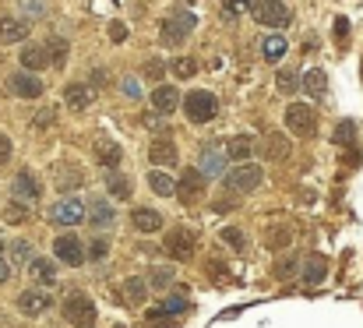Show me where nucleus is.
Wrapping results in <instances>:
<instances>
[{
	"label": "nucleus",
	"instance_id": "nucleus-36",
	"mask_svg": "<svg viewBox=\"0 0 363 328\" xmlns=\"http://www.w3.org/2000/svg\"><path fill=\"white\" fill-rule=\"evenodd\" d=\"M173 283V268H166V265H155L152 272H148V286H155V290H166Z\"/></svg>",
	"mask_w": 363,
	"mask_h": 328
},
{
	"label": "nucleus",
	"instance_id": "nucleus-53",
	"mask_svg": "<svg viewBox=\"0 0 363 328\" xmlns=\"http://www.w3.org/2000/svg\"><path fill=\"white\" fill-rule=\"evenodd\" d=\"M7 275H11V265H7L4 254H0V283H7Z\"/></svg>",
	"mask_w": 363,
	"mask_h": 328
},
{
	"label": "nucleus",
	"instance_id": "nucleus-11",
	"mask_svg": "<svg viewBox=\"0 0 363 328\" xmlns=\"http://www.w3.org/2000/svg\"><path fill=\"white\" fill-rule=\"evenodd\" d=\"M50 307H53V300H50V293H46V290H25V293L18 297V311H21V315H28V318L46 315Z\"/></svg>",
	"mask_w": 363,
	"mask_h": 328
},
{
	"label": "nucleus",
	"instance_id": "nucleus-39",
	"mask_svg": "<svg viewBox=\"0 0 363 328\" xmlns=\"http://www.w3.org/2000/svg\"><path fill=\"white\" fill-rule=\"evenodd\" d=\"M11 261H14V265H28V261H32V247H28L25 240H14V244H11Z\"/></svg>",
	"mask_w": 363,
	"mask_h": 328
},
{
	"label": "nucleus",
	"instance_id": "nucleus-22",
	"mask_svg": "<svg viewBox=\"0 0 363 328\" xmlns=\"http://www.w3.org/2000/svg\"><path fill=\"white\" fill-rule=\"evenodd\" d=\"M106 191H110V198H121V202H130V180L123 177L121 170L113 166V170H106Z\"/></svg>",
	"mask_w": 363,
	"mask_h": 328
},
{
	"label": "nucleus",
	"instance_id": "nucleus-15",
	"mask_svg": "<svg viewBox=\"0 0 363 328\" xmlns=\"http://www.w3.org/2000/svg\"><path fill=\"white\" fill-rule=\"evenodd\" d=\"M261 152H264V159H272V163H282V159H289V152H293V145H289V138H286V134H279V131H272V134L264 138V145H261Z\"/></svg>",
	"mask_w": 363,
	"mask_h": 328
},
{
	"label": "nucleus",
	"instance_id": "nucleus-41",
	"mask_svg": "<svg viewBox=\"0 0 363 328\" xmlns=\"http://www.w3.org/2000/svg\"><path fill=\"white\" fill-rule=\"evenodd\" d=\"M223 240H226L230 247H237L240 254H243V247H247V240H243V233L237 229V226H226V229H223Z\"/></svg>",
	"mask_w": 363,
	"mask_h": 328
},
{
	"label": "nucleus",
	"instance_id": "nucleus-40",
	"mask_svg": "<svg viewBox=\"0 0 363 328\" xmlns=\"http://www.w3.org/2000/svg\"><path fill=\"white\" fill-rule=\"evenodd\" d=\"M25 18H43L46 14V0H18Z\"/></svg>",
	"mask_w": 363,
	"mask_h": 328
},
{
	"label": "nucleus",
	"instance_id": "nucleus-33",
	"mask_svg": "<svg viewBox=\"0 0 363 328\" xmlns=\"http://www.w3.org/2000/svg\"><path fill=\"white\" fill-rule=\"evenodd\" d=\"M43 50H46V57H50L53 67H64V60H67V43L64 39H50Z\"/></svg>",
	"mask_w": 363,
	"mask_h": 328
},
{
	"label": "nucleus",
	"instance_id": "nucleus-48",
	"mask_svg": "<svg viewBox=\"0 0 363 328\" xmlns=\"http://www.w3.org/2000/svg\"><path fill=\"white\" fill-rule=\"evenodd\" d=\"M223 7H226V14H240L243 7H250V0H223Z\"/></svg>",
	"mask_w": 363,
	"mask_h": 328
},
{
	"label": "nucleus",
	"instance_id": "nucleus-6",
	"mask_svg": "<svg viewBox=\"0 0 363 328\" xmlns=\"http://www.w3.org/2000/svg\"><path fill=\"white\" fill-rule=\"evenodd\" d=\"M286 124H289V131H293V134L311 138V134L318 131V113L307 106V103H293V106L286 109Z\"/></svg>",
	"mask_w": 363,
	"mask_h": 328
},
{
	"label": "nucleus",
	"instance_id": "nucleus-1",
	"mask_svg": "<svg viewBox=\"0 0 363 328\" xmlns=\"http://www.w3.org/2000/svg\"><path fill=\"white\" fill-rule=\"evenodd\" d=\"M261 177H264V170L247 159V163H237L233 170H226V187H230L233 195H250V191L261 184Z\"/></svg>",
	"mask_w": 363,
	"mask_h": 328
},
{
	"label": "nucleus",
	"instance_id": "nucleus-16",
	"mask_svg": "<svg viewBox=\"0 0 363 328\" xmlns=\"http://www.w3.org/2000/svg\"><path fill=\"white\" fill-rule=\"evenodd\" d=\"M64 103L74 109V113H82V109H89L92 103H96V89L92 85H67V92H64Z\"/></svg>",
	"mask_w": 363,
	"mask_h": 328
},
{
	"label": "nucleus",
	"instance_id": "nucleus-23",
	"mask_svg": "<svg viewBox=\"0 0 363 328\" xmlns=\"http://www.w3.org/2000/svg\"><path fill=\"white\" fill-rule=\"evenodd\" d=\"M130 226H134L138 233H155V229L162 226V216H159L155 209H134V212H130Z\"/></svg>",
	"mask_w": 363,
	"mask_h": 328
},
{
	"label": "nucleus",
	"instance_id": "nucleus-27",
	"mask_svg": "<svg viewBox=\"0 0 363 328\" xmlns=\"http://www.w3.org/2000/svg\"><path fill=\"white\" fill-rule=\"evenodd\" d=\"M57 187H60L64 195H74V187H82L78 166H57Z\"/></svg>",
	"mask_w": 363,
	"mask_h": 328
},
{
	"label": "nucleus",
	"instance_id": "nucleus-10",
	"mask_svg": "<svg viewBox=\"0 0 363 328\" xmlns=\"http://www.w3.org/2000/svg\"><path fill=\"white\" fill-rule=\"evenodd\" d=\"M173 195H180V202H184V205H194L198 198H205V177H201L198 170H187Z\"/></svg>",
	"mask_w": 363,
	"mask_h": 328
},
{
	"label": "nucleus",
	"instance_id": "nucleus-7",
	"mask_svg": "<svg viewBox=\"0 0 363 328\" xmlns=\"http://www.w3.org/2000/svg\"><path fill=\"white\" fill-rule=\"evenodd\" d=\"M184 109H187V120L191 124H208L219 106H216V96L212 92H191L184 99Z\"/></svg>",
	"mask_w": 363,
	"mask_h": 328
},
{
	"label": "nucleus",
	"instance_id": "nucleus-19",
	"mask_svg": "<svg viewBox=\"0 0 363 328\" xmlns=\"http://www.w3.org/2000/svg\"><path fill=\"white\" fill-rule=\"evenodd\" d=\"M152 106H155V113H173V109L180 106V92H177L173 85H155Z\"/></svg>",
	"mask_w": 363,
	"mask_h": 328
},
{
	"label": "nucleus",
	"instance_id": "nucleus-21",
	"mask_svg": "<svg viewBox=\"0 0 363 328\" xmlns=\"http://www.w3.org/2000/svg\"><path fill=\"white\" fill-rule=\"evenodd\" d=\"M85 216H89V222L96 226V229H106V226H113V205L110 202H103V198H96L89 209H85Z\"/></svg>",
	"mask_w": 363,
	"mask_h": 328
},
{
	"label": "nucleus",
	"instance_id": "nucleus-35",
	"mask_svg": "<svg viewBox=\"0 0 363 328\" xmlns=\"http://www.w3.org/2000/svg\"><path fill=\"white\" fill-rule=\"evenodd\" d=\"M261 53H264V60H279V57L286 53V39H282V35H268V39L261 43Z\"/></svg>",
	"mask_w": 363,
	"mask_h": 328
},
{
	"label": "nucleus",
	"instance_id": "nucleus-12",
	"mask_svg": "<svg viewBox=\"0 0 363 328\" xmlns=\"http://www.w3.org/2000/svg\"><path fill=\"white\" fill-rule=\"evenodd\" d=\"M7 89L18 96V99H39L43 96V82L35 75H11L7 78Z\"/></svg>",
	"mask_w": 363,
	"mask_h": 328
},
{
	"label": "nucleus",
	"instance_id": "nucleus-50",
	"mask_svg": "<svg viewBox=\"0 0 363 328\" xmlns=\"http://www.w3.org/2000/svg\"><path fill=\"white\" fill-rule=\"evenodd\" d=\"M162 71H166V67H162V60H152V64L145 67V75H148V78H162Z\"/></svg>",
	"mask_w": 363,
	"mask_h": 328
},
{
	"label": "nucleus",
	"instance_id": "nucleus-34",
	"mask_svg": "<svg viewBox=\"0 0 363 328\" xmlns=\"http://www.w3.org/2000/svg\"><path fill=\"white\" fill-rule=\"evenodd\" d=\"M148 187H152V191H155L159 198H169V195L177 191V184H173V180H169L166 173H159V170H155V173L148 177Z\"/></svg>",
	"mask_w": 363,
	"mask_h": 328
},
{
	"label": "nucleus",
	"instance_id": "nucleus-2",
	"mask_svg": "<svg viewBox=\"0 0 363 328\" xmlns=\"http://www.w3.org/2000/svg\"><path fill=\"white\" fill-rule=\"evenodd\" d=\"M64 322L74 328H89L96 322V304L85 297V293H71L64 300Z\"/></svg>",
	"mask_w": 363,
	"mask_h": 328
},
{
	"label": "nucleus",
	"instance_id": "nucleus-54",
	"mask_svg": "<svg viewBox=\"0 0 363 328\" xmlns=\"http://www.w3.org/2000/svg\"><path fill=\"white\" fill-rule=\"evenodd\" d=\"M117 328H123V325H117Z\"/></svg>",
	"mask_w": 363,
	"mask_h": 328
},
{
	"label": "nucleus",
	"instance_id": "nucleus-45",
	"mask_svg": "<svg viewBox=\"0 0 363 328\" xmlns=\"http://www.w3.org/2000/svg\"><path fill=\"white\" fill-rule=\"evenodd\" d=\"M106 254H110V244H106V240H96V244L89 247V254H85V258H96V261H103Z\"/></svg>",
	"mask_w": 363,
	"mask_h": 328
},
{
	"label": "nucleus",
	"instance_id": "nucleus-47",
	"mask_svg": "<svg viewBox=\"0 0 363 328\" xmlns=\"http://www.w3.org/2000/svg\"><path fill=\"white\" fill-rule=\"evenodd\" d=\"M110 39H113V43H123V39H127V25H123V21H113V25H110Z\"/></svg>",
	"mask_w": 363,
	"mask_h": 328
},
{
	"label": "nucleus",
	"instance_id": "nucleus-25",
	"mask_svg": "<svg viewBox=\"0 0 363 328\" xmlns=\"http://www.w3.org/2000/svg\"><path fill=\"white\" fill-rule=\"evenodd\" d=\"M226 155H230V159H237V163H247V159L254 155V138H247V134L230 138V145H226Z\"/></svg>",
	"mask_w": 363,
	"mask_h": 328
},
{
	"label": "nucleus",
	"instance_id": "nucleus-31",
	"mask_svg": "<svg viewBox=\"0 0 363 328\" xmlns=\"http://www.w3.org/2000/svg\"><path fill=\"white\" fill-rule=\"evenodd\" d=\"M275 85H279V92H282V96H293V92L300 89V71L282 67V71H279V78H275Z\"/></svg>",
	"mask_w": 363,
	"mask_h": 328
},
{
	"label": "nucleus",
	"instance_id": "nucleus-14",
	"mask_svg": "<svg viewBox=\"0 0 363 328\" xmlns=\"http://www.w3.org/2000/svg\"><path fill=\"white\" fill-rule=\"evenodd\" d=\"M11 195H14L21 205H32V202H39L43 187H39V180H35L32 173H18V177H14V184H11Z\"/></svg>",
	"mask_w": 363,
	"mask_h": 328
},
{
	"label": "nucleus",
	"instance_id": "nucleus-37",
	"mask_svg": "<svg viewBox=\"0 0 363 328\" xmlns=\"http://www.w3.org/2000/svg\"><path fill=\"white\" fill-rule=\"evenodd\" d=\"M332 138H335V145H342V148H346V145H353V138H357V124H353V120H342V124L335 127V134H332Z\"/></svg>",
	"mask_w": 363,
	"mask_h": 328
},
{
	"label": "nucleus",
	"instance_id": "nucleus-9",
	"mask_svg": "<svg viewBox=\"0 0 363 328\" xmlns=\"http://www.w3.org/2000/svg\"><path fill=\"white\" fill-rule=\"evenodd\" d=\"M53 254L64 261V265H85V247H82V240L74 236V233H64V236H57V244H53Z\"/></svg>",
	"mask_w": 363,
	"mask_h": 328
},
{
	"label": "nucleus",
	"instance_id": "nucleus-42",
	"mask_svg": "<svg viewBox=\"0 0 363 328\" xmlns=\"http://www.w3.org/2000/svg\"><path fill=\"white\" fill-rule=\"evenodd\" d=\"M275 275H279V279H293V275H296V258H282V261L275 265Z\"/></svg>",
	"mask_w": 363,
	"mask_h": 328
},
{
	"label": "nucleus",
	"instance_id": "nucleus-29",
	"mask_svg": "<svg viewBox=\"0 0 363 328\" xmlns=\"http://www.w3.org/2000/svg\"><path fill=\"white\" fill-rule=\"evenodd\" d=\"M21 64H25L28 71H43V67L50 64V57H46L43 46H25V50H21Z\"/></svg>",
	"mask_w": 363,
	"mask_h": 328
},
{
	"label": "nucleus",
	"instance_id": "nucleus-17",
	"mask_svg": "<svg viewBox=\"0 0 363 328\" xmlns=\"http://www.w3.org/2000/svg\"><path fill=\"white\" fill-rule=\"evenodd\" d=\"M148 159H152L155 166H177V145H173L169 138H155V141L148 145Z\"/></svg>",
	"mask_w": 363,
	"mask_h": 328
},
{
	"label": "nucleus",
	"instance_id": "nucleus-52",
	"mask_svg": "<svg viewBox=\"0 0 363 328\" xmlns=\"http://www.w3.org/2000/svg\"><path fill=\"white\" fill-rule=\"evenodd\" d=\"M25 216H28V212H25L21 205H7V219H18V222H21Z\"/></svg>",
	"mask_w": 363,
	"mask_h": 328
},
{
	"label": "nucleus",
	"instance_id": "nucleus-18",
	"mask_svg": "<svg viewBox=\"0 0 363 328\" xmlns=\"http://www.w3.org/2000/svg\"><path fill=\"white\" fill-rule=\"evenodd\" d=\"M325 275H328V258L325 254H307L303 258V283L318 286V283H325Z\"/></svg>",
	"mask_w": 363,
	"mask_h": 328
},
{
	"label": "nucleus",
	"instance_id": "nucleus-26",
	"mask_svg": "<svg viewBox=\"0 0 363 328\" xmlns=\"http://www.w3.org/2000/svg\"><path fill=\"white\" fill-rule=\"evenodd\" d=\"M28 272H32L35 283H46V286L57 283V265L46 261V258H32V261H28Z\"/></svg>",
	"mask_w": 363,
	"mask_h": 328
},
{
	"label": "nucleus",
	"instance_id": "nucleus-32",
	"mask_svg": "<svg viewBox=\"0 0 363 328\" xmlns=\"http://www.w3.org/2000/svg\"><path fill=\"white\" fill-rule=\"evenodd\" d=\"M289 240H293V229H289V226H275V229H268V236H264L268 251H282V247H289Z\"/></svg>",
	"mask_w": 363,
	"mask_h": 328
},
{
	"label": "nucleus",
	"instance_id": "nucleus-4",
	"mask_svg": "<svg viewBox=\"0 0 363 328\" xmlns=\"http://www.w3.org/2000/svg\"><path fill=\"white\" fill-rule=\"evenodd\" d=\"M159 28H162V39L177 46V43H184V39L194 32V14H191V11H173V14L162 18Z\"/></svg>",
	"mask_w": 363,
	"mask_h": 328
},
{
	"label": "nucleus",
	"instance_id": "nucleus-3",
	"mask_svg": "<svg viewBox=\"0 0 363 328\" xmlns=\"http://www.w3.org/2000/svg\"><path fill=\"white\" fill-rule=\"evenodd\" d=\"M250 11L264 28H286L289 25V11H286L282 0H250Z\"/></svg>",
	"mask_w": 363,
	"mask_h": 328
},
{
	"label": "nucleus",
	"instance_id": "nucleus-38",
	"mask_svg": "<svg viewBox=\"0 0 363 328\" xmlns=\"http://www.w3.org/2000/svg\"><path fill=\"white\" fill-rule=\"evenodd\" d=\"M180 311H187V297H169L162 307H155V311H148V315L155 318V315H180Z\"/></svg>",
	"mask_w": 363,
	"mask_h": 328
},
{
	"label": "nucleus",
	"instance_id": "nucleus-43",
	"mask_svg": "<svg viewBox=\"0 0 363 328\" xmlns=\"http://www.w3.org/2000/svg\"><path fill=\"white\" fill-rule=\"evenodd\" d=\"M173 71H177V75H180V78H191V75H194V71H198V64H194V60H191V57H180V60H177V64H173Z\"/></svg>",
	"mask_w": 363,
	"mask_h": 328
},
{
	"label": "nucleus",
	"instance_id": "nucleus-20",
	"mask_svg": "<svg viewBox=\"0 0 363 328\" xmlns=\"http://www.w3.org/2000/svg\"><path fill=\"white\" fill-rule=\"evenodd\" d=\"M96 159H99L106 170H113V166H121L123 148L113 141V138H99V145H96Z\"/></svg>",
	"mask_w": 363,
	"mask_h": 328
},
{
	"label": "nucleus",
	"instance_id": "nucleus-49",
	"mask_svg": "<svg viewBox=\"0 0 363 328\" xmlns=\"http://www.w3.org/2000/svg\"><path fill=\"white\" fill-rule=\"evenodd\" d=\"M346 35H350V21H346V18H339V21H335V39H339V43H346Z\"/></svg>",
	"mask_w": 363,
	"mask_h": 328
},
{
	"label": "nucleus",
	"instance_id": "nucleus-8",
	"mask_svg": "<svg viewBox=\"0 0 363 328\" xmlns=\"http://www.w3.org/2000/svg\"><path fill=\"white\" fill-rule=\"evenodd\" d=\"M50 219H53L57 226H82V222H85V205H82V198H74V195L60 198V202L50 209Z\"/></svg>",
	"mask_w": 363,
	"mask_h": 328
},
{
	"label": "nucleus",
	"instance_id": "nucleus-13",
	"mask_svg": "<svg viewBox=\"0 0 363 328\" xmlns=\"http://www.w3.org/2000/svg\"><path fill=\"white\" fill-rule=\"evenodd\" d=\"M198 173L208 180V177H223L226 173V152H219V148H201V159H198Z\"/></svg>",
	"mask_w": 363,
	"mask_h": 328
},
{
	"label": "nucleus",
	"instance_id": "nucleus-44",
	"mask_svg": "<svg viewBox=\"0 0 363 328\" xmlns=\"http://www.w3.org/2000/svg\"><path fill=\"white\" fill-rule=\"evenodd\" d=\"M121 92L127 96V99H141V85H138V78H123Z\"/></svg>",
	"mask_w": 363,
	"mask_h": 328
},
{
	"label": "nucleus",
	"instance_id": "nucleus-5",
	"mask_svg": "<svg viewBox=\"0 0 363 328\" xmlns=\"http://www.w3.org/2000/svg\"><path fill=\"white\" fill-rule=\"evenodd\" d=\"M194 247H198V240H194V233H191L187 226H177V229L166 233V254H169V258L191 261V258H194Z\"/></svg>",
	"mask_w": 363,
	"mask_h": 328
},
{
	"label": "nucleus",
	"instance_id": "nucleus-24",
	"mask_svg": "<svg viewBox=\"0 0 363 328\" xmlns=\"http://www.w3.org/2000/svg\"><path fill=\"white\" fill-rule=\"evenodd\" d=\"M25 35H28V28H25L21 18H0V46H7V43H21Z\"/></svg>",
	"mask_w": 363,
	"mask_h": 328
},
{
	"label": "nucleus",
	"instance_id": "nucleus-30",
	"mask_svg": "<svg viewBox=\"0 0 363 328\" xmlns=\"http://www.w3.org/2000/svg\"><path fill=\"white\" fill-rule=\"evenodd\" d=\"M121 297L127 300V304H145V297H148V283H145V279H127Z\"/></svg>",
	"mask_w": 363,
	"mask_h": 328
},
{
	"label": "nucleus",
	"instance_id": "nucleus-28",
	"mask_svg": "<svg viewBox=\"0 0 363 328\" xmlns=\"http://www.w3.org/2000/svg\"><path fill=\"white\" fill-rule=\"evenodd\" d=\"M325 82H328V78H325V71H321V67H311V71L300 78V85H303L314 99H321V96H325Z\"/></svg>",
	"mask_w": 363,
	"mask_h": 328
},
{
	"label": "nucleus",
	"instance_id": "nucleus-46",
	"mask_svg": "<svg viewBox=\"0 0 363 328\" xmlns=\"http://www.w3.org/2000/svg\"><path fill=\"white\" fill-rule=\"evenodd\" d=\"M53 120H57V116H53V109L46 106V109H35V120H32V124H35V127H50Z\"/></svg>",
	"mask_w": 363,
	"mask_h": 328
},
{
	"label": "nucleus",
	"instance_id": "nucleus-51",
	"mask_svg": "<svg viewBox=\"0 0 363 328\" xmlns=\"http://www.w3.org/2000/svg\"><path fill=\"white\" fill-rule=\"evenodd\" d=\"M7 159H11V138L0 134V163H7Z\"/></svg>",
	"mask_w": 363,
	"mask_h": 328
}]
</instances>
